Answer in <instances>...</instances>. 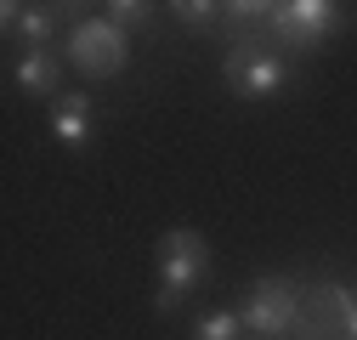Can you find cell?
Masks as SVG:
<instances>
[{"instance_id":"9c48e42d","label":"cell","mask_w":357,"mask_h":340,"mask_svg":"<svg viewBox=\"0 0 357 340\" xmlns=\"http://www.w3.org/2000/svg\"><path fill=\"white\" fill-rule=\"evenodd\" d=\"M0 12H6V29H17L23 40H29V52L34 46H46V34H52V12H29V6H0Z\"/></svg>"},{"instance_id":"4fadbf2b","label":"cell","mask_w":357,"mask_h":340,"mask_svg":"<svg viewBox=\"0 0 357 340\" xmlns=\"http://www.w3.org/2000/svg\"><path fill=\"white\" fill-rule=\"evenodd\" d=\"M351 340H357V312H351Z\"/></svg>"},{"instance_id":"5b68a950","label":"cell","mask_w":357,"mask_h":340,"mask_svg":"<svg viewBox=\"0 0 357 340\" xmlns=\"http://www.w3.org/2000/svg\"><path fill=\"white\" fill-rule=\"evenodd\" d=\"M244 329H255V334H289L295 329V318H301V295L289 289V278H261L255 289H250V301H244Z\"/></svg>"},{"instance_id":"7a4b0ae2","label":"cell","mask_w":357,"mask_h":340,"mask_svg":"<svg viewBox=\"0 0 357 340\" xmlns=\"http://www.w3.org/2000/svg\"><path fill=\"white\" fill-rule=\"evenodd\" d=\"M68 57H74L79 74H91V79H114V74L130 63L125 29L108 23V17H85V23H74V34H68Z\"/></svg>"},{"instance_id":"ba28073f","label":"cell","mask_w":357,"mask_h":340,"mask_svg":"<svg viewBox=\"0 0 357 340\" xmlns=\"http://www.w3.org/2000/svg\"><path fill=\"white\" fill-rule=\"evenodd\" d=\"M52 125H57V137L68 142V148H85L91 142V97H57V114H52Z\"/></svg>"},{"instance_id":"7c38bea8","label":"cell","mask_w":357,"mask_h":340,"mask_svg":"<svg viewBox=\"0 0 357 340\" xmlns=\"http://www.w3.org/2000/svg\"><path fill=\"white\" fill-rule=\"evenodd\" d=\"M170 12L182 17L188 29H204V23H215V12H221V6H204V0H182V6H170Z\"/></svg>"},{"instance_id":"30bf717a","label":"cell","mask_w":357,"mask_h":340,"mask_svg":"<svg viewBox=\"0 0 357 340\" xmlns=\"http://www.w3.org/2000/svg\"><path fill=\"white\" fill-rule=\"evenodd\" d=\"M238 329H244L238 312H210V318L199 323V340H238Z\"/></svg>"},{"instance_id":"52a82bcc","label":"cell","mask_w":357,"mask_h":340,"mask_svg":"<svg viewBox=\"0 0 357 340\" xmlns=\"http://www.w3.org/2000/svg\"><path fill=\"white\" fill-rule=\"evenodd\" d=\"M12 79H17V91H29V97H57L63 68H57V57H52L46 46H34V52H23V57H17Z\"/></svg>"},{"instance_id":"277c9868","label":"cell","mask_w":357,"mask_h":340,"mask_svg":"<svg viewBox=\"0 0 357 340\" xmlns=\"http://www.w3.org/2000/svg\"><path fill=\"white\" fill-rule=\"evenodd\" d=\"M335 23H340V6H329V0H284V6L266 12V29H273L284 46H295V52L301 46L312 52Z\"/></svg>"},{"instance_id":"8fae6325","label":"cell","mask_w":357,"mask_h":340,"mask_svg":"<svg viewBox=\"0 0 357 340\" xmlns=\"http://www.w3.org/2000/svg\"><path fill=\"white\" fill-rule=\"evenodd\" d=\"M108 23L137 29V23H148V6H142V0H114V6H108Z\"/></svg>"},{"instance_id":"8992f818","label":"cell","mask_w":357,"mask_h":340,"mask_svg":"<svg viewBox=\"0 0 357 340\" xmlns=\"http://www.w3.org/2000/svg\"><path fill=\"white\" fill-rule=\"evenodd\" d=\"M351 312H357V301H351L346 284L324 278V284L306 289V323L312 329H351Z\"/></svg>"},{"instance_id":"6da1fadb","label":"cell","mask_w":357,"mask_h":340,"mask_svg":"<svg viewBox=\"0 0 357 340\" xmlns=\"http://www.w3.org/2000/svg\"><path fill=\"white\" fill-rule=\"evenodd\" d=\"M204 267H210L204 238H199L193 227H170V233L159 238V307L170 312V307L204 278Z\"/></svg>"},{"instance_id":"3957f363","label":"cell","mask_w":357,"mask_h":340,"mask_svg":"<svg viewBox=\"0 0 357 340\" xmlns=\"http://www.w3.org/2000/svg\"><path fill=\"white\" fill-rule=\"evenodd\" d=\"M221 74H227V85L238 97H273V91H284L289 63L278 52H266L261 40H238V46L221 57Z\"/></svg>"}]
</instances>
